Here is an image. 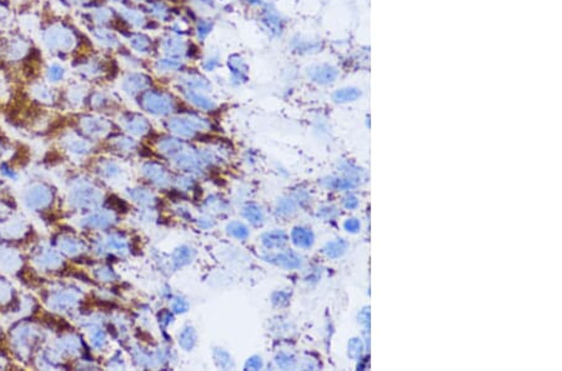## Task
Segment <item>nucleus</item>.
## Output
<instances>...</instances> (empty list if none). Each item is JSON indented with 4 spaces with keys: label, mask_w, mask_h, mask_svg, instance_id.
Masks as SVG:
<instances>
[{
    "label": "nucleus",
    "mask_w": 562,
    "mask_h": 371,
    "mask_svg": "<svg viewBox=\"0 0 562 371\" xmlns=\"http://www.w3.org/2000/svg\"><path fill=\"white\" fill-rule=\"evenodd\" d=\"M38 32L43 52L62 63L93 52L86 50L91 48L89 39L69 19L54 13L47 4L42 6L39 13Z\"/></svg>",
    "instance_id": "nucleus-1"
},
{
    "label": "nucleus",
    "mask_w": 562,
    "mask_h": 371,
    "mask_svg": "<svg viewBox=\"0 0 562 371\" xmlns=\"http://www.w3.org/2000/svg\"><path fill=\"white\" fill-rule=\"evenodd\" d=\"M70 63L72 69L85 80L113 79L119 70L116 59L111 55L95 53L94 50L80 55Z\"/></svg>",
    "instance_id": "nucleus-2"
},
{
    "label": "nucleus",
    "mask_w": 562,
    "mask_h": 371,
    "mask_svg": "<svg viewBox=\"0 0 562 371\" xmlns=\"http://www.w3.org/2000/svg\"><path fill=\"white\" fill-rule=\"evenodd\" d=\"M139 105L152 115H169L175 109V101L168 93L155 89H147L139 96Z\"/></svg>",
    "instance_id": "nucleus-3"
},
{
    "label": "nucleus",
    "mask_w": 562,
    "mask_h": 371,
    "mask_svg": "<svg viewBox=\"0 0 562 371\" xmlns=\"http://www.w3.org/2000/svg\"><path fill=\"white\" fill-rule=\"evenodd\" d=\"M168 127L170 132L176 134L181 138H193L195 134L199 133L201 130H206L209 127V122L198 117H178L170 119L168 122Z\"/></svg>",
    "instance_id": "nucleus-4"
},
{
    "label": "nucleus",
    "mask_w": 562,
    "mask_h": 371,
    "mask_svg": "<svg viewBox=\"0 0 562 371\" xmlns=\"http://www.w3.org/2000/svg\"><path fill=\"white\" fill-rule=\"evenodd\" d=\"M85 25H86V29H88L93 42H96L101 48L106 49L109 52L111 50L119 52L123 48L121 37L114 29L100 27V25H95L91 23H85Z\"/></svg>",
    "instance_id": "nucleus-5"
},
{
    "label": "nucleus",
    "mask_w": 562,
    "mask_h": 371,
    "mask_svg": "<svg viewBox=\"0 0 562 371\" xmlns=\"http://www.w3.org/2000/svg\"><path fill=\"white\" fill-rule=\"evenodd\" d=\"M306 75L311 83L320 86H330L335 84L339 76H340V69L337 65L331 63H316L310 65L306 69Z\"/></svg>",
    "instance_id": "nucleus-6"
},
{
    "label": "nucleus",
    "mask_w": 562,
    "mask_h": 371,
    "mask_svg": "<svg viewBox=\"0 0 562 371\" xmlns=\"http://www.w3.org/2000/svg\"><path fill=\"white\" fill-rule=\"evenodd\" d=\"M121 91L129 96H139L150 89L152 78L142 72L129 70L121 79Z\"/></svg>",
    "instance_id": "nucleus-7"
},
{
    "label": "nucleus",
    "mask_w": 562,
    "mask_h": 371,
    "mask_svg": "<svg viewBox=\"0 0 562 371\" xmlns=\"http://www.w3.org/2000/svg\"><path fill=\"white\" fill-rule=\"evenodd\" d=\"M118 13L120 16L121 21L125 24L128 29H145L149 25V19H147V13L133 6L132 4H124L120 6L118 9Z\"/></svg>",
    "instance_id": "nucleus-8"
},
{
    "label": "nucleus",
    "mask_w": 562,
    "mask_h": 371,
    "mask_svg": "<svg viewBox=\"0 0 562 371\" xmlns=\"http://www.w3.org/2000/svg\"><path fill=\"white\" fill-rule=\"evenodd\" d=\"M119 35L123 40H125L126 44L129 45V48L132 49V52L134 53L140 54V55L152 53V39L147 37V34L126 29V30L119 33Z\"/></svg>",
    "instance_id": "nucleus-9"
},
{
    "label": "nucleus",
    "mask_w": 562,
    "mask_h": 371,
    "mask_svg": "<svg viewBox=\"0 0 562 371\" xmlns=\"http://www.w3.org/2000/svg\"><path fill=\"white\" fill-rule=\"evenodd\" d=\"M162 49L164 54L170 58L183 59L184 57H191V44L185 42L181 38H165L162 42Z\"/></svg>",
    "instance_id": "nucleus-10"
},
{
    "label": "nucleus",
    "mask_w": 562,
    "mask_h": 371,
    "mask_svg": "<svg viewBox=\"0 0 562 371\" xmlns=\"http://www.w3.org/2000/svg\"><path fill=\"white\" fill-rule=\"evenodd\" d=\"M264 259L268 263H271L274 266L284 268L288 270L299 269L303 266V258L295 251H281L276 254L266 255Z\"/></svg>",
    "instance_id": "nucleus-11"
},
{
    "label": "nucleus",
    "mask_w": 562,
    "mask_h": 371,
    "mask_svg": "<svg viewBox=\"0 0 562 371\" xmlns=\"http://www.w3.org/2000/svg\"><path fill=\"white\" fill-rule=\"evenodd\" d=\"M290 47H291V50L298 55H313V54L321 52L322 44L319 39H313V38L304 37L299 34L291 39Z\"/></svg>",
    "instance_id": "nucleus-12"
},
{
    "label": "nucleus",
    "mask_w": 562,
    "mask_h": 371,
    "mask_svg": "<svg viewBox=\"0 0 562 371\" xmlns=\"http://www.w3.org/2000/svg\"><path fill=\"white\" fill-rule=\"evenodd\" d=\"M16 28V9L11 0H0V37Z\"/></svg>",
    "instance_id": "nucleus-13"
},
{
    "label": "nucleus",
    "mask_w": 562,
    "mask_h": 371,
    "mask_svg": "<svg viewBox=\"0 0 562 371\" xmlns=\"http://www.w3.org/2000/svg\"><path fill=\"white\" fill-rule=\"evenodd\" d=\"M364 96V91L356 85L342 86L331 94V99L337 104H352L360 101Z\"/></svg>",
    "instance_id": "nucleus-14"
},
{
    "label": "nucleus",
    "mask_w": 562,
    "mask_h": 371,
    "mask_svg": "<svg viewBox=\"0 0 562 371\" xmlns=\"http://www.w3.org/2000/svg\"><path fill=\"white\" fill-rule=\"evenodd\" d=\"M80 127L85 134L95 137V135H103L106 132H109L111 127V122L106 119L99 117H84L80 119Z\"/></svg>",
    "instance_id": "nucleus-15"
},
{
    "label": "nucleus",
    "mask_w": 562,
    "mask_h": 371,
    "mask_svg": "<svg viewBox=\"0 0 562 371\" xmlns=\"http://www.w3.org/2000/svg\"><path fill=\"white\" fill-rule=\"evenodd\" d=\"M123 122L126 130L134 135H145L150 130V124L145 118L135 113H126L123 115Z\"/></svg>",
    "instance_id": "nucleus-16"
},
{
    "label": "nucleus",
    "mask_w": 562,
    "mask_h": 371,
    "mask_svg": "<svg viewBox=\"0 0 562 371\" xmlns=\"http://www.w3.org/2000/svg\"><path fill=\"white\" fill-rule=\"evenodd\" d=\"M67 70L68 69L64 67V64L59 60L47 62L45 68H44V73H43V79L49 84H58L65 79Z\"/></svg>",
    "instance_id": "nucleus-17"
},
{
    "label": "nucleus",
    "mask_w": 562,
    "mask_h": 371,
    "mask_svg": "<svg viewBox=\"0 0 562 371\" xmlns=\"http://www.w3.org/2000/svg\"><path fill=\"white\" fill-rule=\"evenodd\" d=\"M290 236L295 246L299 249H310L315 243V235L313 230L305 227H295Z\"/></svg>",
    "instance_id": "nucleus-18"
},
{
    "label": "nucleus",
    "mask_w": 562,
    "mask_h": 371,
    "mask_svg": "<svg viewBox=\"0 0 562 371\" xmlns=\"http://www.w3.org/2000/svg\"><path fill=\"white\" fill-rule=\"evenodd\" d=\"M99 193L91 188H80L74 191L73 194V202L79 207H94L99 202Z\"/></svg>",
    "instance_id": "nucleus-19"
},
{
    "label": "nucleus",
    "mask_w": 562,
    "mask_h": 371,
    "mask_svg": "<svg viewBox=\"0 0 562 371\" xmlns=\"http://www.w3.org/2000/svg\"><path fill=\"white\" fill-rule=\"evenodd\" d=\"M185 99L191 103L193 105L203 109V110H213L215 108V103L211 101L209 96H206L203 91H193V89H185L183 91Z\"/></svg>",
    "instance_id": "nucleus-20"
},
{
    "label": "nucleus",
    "mask_w": 562,
    "mask_h": 371,
    "mask_svg": "<svg viewBox=\"0 0 562 371\" xmlns=\"http://www.w3.org/2000/svg\"><path fill=\"white\" fill-rule=\"evenodd\" d=\"M321 183L325 188L334 191H350L359 186L356 181H352L347 176H329Z\"/></svg>",
    "instance_id": "nucleus-21"
},
{
    "label": "nucleus",
    "mask_w": 562,
    "mask_h": 371,
    "mask_svg": "<svg viewBox=\"0 0 562 371\" xmlns=\"http://www.w3.org/2000/svg\"><path fill=\"white\" fill-rule=\"evenodd\" d=\"M180 84L183 85L185 89H193V91H206L210 88L209 81L199 73H186L180 78Z\"/></svg>",
    "instance_id": "nucleus-22"
},
{
    "label": "nucleus",
    "mask_w": 562,
    "mask_h": 371,
    "mask_svg": "<svg viewBox=\"0 0 562 371\" xmlns=\"http://www.w3.org/2000/svg\"><path fill=\"white\" fill-rule=\"evenodd\" d=\"M347 249L349 244L345 239H334L324 245L322 253L329 259H339L347 254Z\"/></svg>",
    "instance_id": "nucleus-23"
},
{
    "label": "nucleus",
    "mask_w": 562,
    "mask_h": 371,
    "mask_svg": "<svg viewBox=\"0 0 562 371\" xmlns=\"http://www.w3.org/2000/svg\"><path fill=\"white\" fill-rule=\"evenodd\" d=\"M263 23L265 28L273 35H281V33L284 32L285 21H283V18L280 16V14L275 11L269 9V11H265V14L263 16Z\"/></svg>",
    "instance_id": "nucleus-24"
},
{
    "label": "nucleus",
    "mask_w": 562,
    "mask_h": 371,
    "mask_svg": "<svg viewBox=\"0 0 562 371\" xmlns=\"http://www.w3.org/2000/svg\"><path fill=\"white\" fill-rule=\"evenodd\" d=\"M262 240H263V244L268 249H281V248H284L285 245L288 244L289 238L283 230H274V232L264 234Z\"/></svg>",
    "instance_id": "nucleus-25"
},
{
    "label": "nucleus",
    "mask_w": 562,
    "mask_h": 371,
    "mask_svg": "<svg viewBox=\"0 0 562 371\" xmlns=\"http://www.w3.org/2000/svg\"><path fill=\"white\" fill-rule=\"evenodd\" d=\"M144 174L150 181H154L155 184H158V186H167L168 184V173L162 165L149 163V164L144 166Z\"/></svg>",
    "instance_id": "nucleus-26"
},
{
    "label": "nucleus",
    "mask_w": 562,
    "mask_h": 371,
    "mask_svg": "<svg viewBox=\"0 0 562 371\" xmlns=\"http://www.w3.org/2000/svg\"><path fill=\"white\" fill-rule=\"evenodd\" d=\"M340 169H342V173L344 174V176H347V178L352 179V181H356L359 186H360V183L365 181L366 176H366V171H365L363 168L357 166L356 164H354L352 161H342V164H340Z\"/></svg>",
    "instance_id": "nucleus-27"
},
{
    "label": "nucleus",
    "mask_w": 562,
    "mask_h": 371,
    "mask_svg": "<svg viewBox=\"0 0 562 371\" xmlns=\"http://www.w3.org/2000/svg\"><path fill=\"white\" fill-rule=\"evenodd\" d=\"M368 350L365 340L363 338H360V336L352 338L347 343V356L352 360H360Z\"/></svg>",
    "instance_id": "nucleus-28"
},
{
    "label": "nucleus",
    "mask_w": 562,
    "mask_h": 371,
    "mask_svg": "<svg viewBox=\"0 0 562 371\" xmlns=\"http://www.w3.org/2000/svg\"><path fill=\"white\" fill-rule=\"evenodd\" d=\"M183 67L184 65H183L181 59L170 58V57L158 59L154 64V68L155 70H158L159 73H174V72L183 69Z\"/></svg>",
    "instance_id": "nucleus-29"
},
{
    "label": "nucleus",
    "mask_w": 562,
    "mask_h": 371,
    "mask_svg": "<svg viewBox=\"0 0 562 371\" xmlns=\"http://www.w3.org/2000/svg\"><path fill=\"white\" fill-rule=\"evenodd\" d=\"M147 11L158 21H165L170 16V9L160 0H147Z\"/></svg>",
    "instance_id": "nucleus-30"
},
{
    "label": "nucleus",
    "mask_w": 562,
    "mask_h": 371,
    "mask_svg": "<svg viewBox=\"0 0 562 371\" xmlns=\"http://www.w3.org/2000/svg\"><path fill=\"white\" fill-rule=\"evenodd\" d=\"M49 191L47 189H43L40 186H38V188H34L30 193H29V195H28V204L30 205V207H43V205H45L47 202H49Z\"/></svg>",
    "instance_id": "nucleus-31"
},
{
    "label": "nucleus",
    "mask_w": 562,
    "mask_h": 371,
    "mask_svg": "<svg viewBox=\"0 0 562 371\" xmlns=\"http://www.w3.org/2000/svg\"><path fill=\"white\" fill-rule=\"evenodd\" d=\"M229 68L232 70L234 78L240 80L247 79V65L240 57L234 55L229 59Z\"/></svg>",
    "instance_id": "nucleus-32"
},
{
    "label": "nucleus",
    "mask_w": 562,
    "mask_h": 371,
    "mask_svg": "<svg viewBox=\"0 0 562 371\" xmlns=\"http://www.w3.org/2000/svg\"><path fill=\"white\" fill-rule=\"evenodd\" d=\"M160 150L165 153V154L170 155V156H176L184 150V144L175 139H165L162 143L159 144Z\"/></svg>",
    "instance_id": "nucleus-33"
},
{
    "label": "nucleus",
    "mask_w": 562,
    "mask_h": 371,
    "mask_svg": "<svg viewBox=\"0 0 562 371\" xmlns=\"http://www.w3.org/2000/svg\"><path fill=\"white\" fill-rule=\"evenodd\" d=\"M59 3L68 9H89L91 6H98L101 0H58Z\"/></svg>",
    "instance_id": "nucleus-34"
},
{
    "label": "nucleus",
    "mask_w": 562,
    "mask_h": 371,
    "mask_svg": "<svg viewBox=\"0 0 562 371\" xmlns=\"http://www.w3.org/2000/svg\"><path fill=\"white\" fill-rule=\"evenodd\" d=\"M111 224V217L106 212L95 214L93 217H88L84 222V225L90 228H106Z\"/></svg>",
    "instance_id": "nucleus-35"
},
{
    "label": "nucleus",
    "mask_w": 562,
    "mask_h": 371,
    "mask_svg": "<svg viewBox=\"0 0 562 371\" xmlns=\"http://www.w3.org/2000/svg\"><path fill=\"white\" fill-rule=\"evenodd\" d=\"M195 343H196V333L193 328H185L181 334L179 336V344L184 349V350H190L194 348Z\"/></svg>",
    "instance_id": "nucleus-36"
},
{
    "label": "nucleus",
    "mask_w": 562,
    "mask_h": 371,
    "mask_svg": "<svg viewBox=\"0 0 562 371\" xmlns=\"http://www.w3.org/2000/svg\"><path fill=\"white\" fill-rule=\"evenodd\" d=\"M244 215L252 224H262L264 220V214L262 207L257 204H249L244 207Z\"/></svg>",
    "instance_id": "nucleus-37"
},
{
    "label": "nucleus",
    "mask_w": 562,
    "mask_h": 371,
    "mask_svg": "<svg viewBox=\"0 0 562 371\" xmlns=\"http://www.w3.org/2000/svg\"><path fill=\"white\" fill-rule=\"evenodd\" d=\"M191 259H193V251H191L190 248H186V246L179 248L175 251V254H174V263H175L176 268H181V266L189 264Z\"/></svg>",
    "instance_id": "nucleus-38"
},
{
    "label": "nucleus",
    "mask_w": 562,
    "mask_h": 371,
    "mask_svg": "<svg viewBox=\"0 0 562 371\" xmlns=\"http://www.w3.org/2000/svg\"><path fill=\"white\" fill-rule=\"evenodd\" d=\"M65 145H67V148L70 149L74 153H79V154H84L89 150L88 143L83 139L78 138V137H72V138L69 137L65 140Z\"/></svg>",
    "instance_id": "nucleus-39"
},
{
    "label": "nucleus",
    "mask_w": 562,
    "mask_h": 371,
    "mask_svg": "<svg viewBox=\"0 0 562 371\" xmlns=\"http://www.w3.org/2000/svg\"><path fill=\"white\" fill-rule=\"evenodd\" d=\"M278 212L281 215H293L296 212V202L291 198H284L278 204Z\"/></svg>",
    "instance_id": "nucleus-40"
},
{
    "label": "nucleus",
    "mask_w": 562,
    "mask_h": 371,
    "mask_svg": "<svg viewBox=\"0 0 562 371\" xmlns=\"http://www.w3.org/2000/svg\"><path fill=\"white\" fill-rule=\"evenodd\" d=\"M276 364L279 367H281L284 370H289V369H294L296 366V359L294 356L286 354V353H280L276 356Z\"/></svg>",
    "instance_id": "nucleus-41"
},
{
    "label": "nucleus",
    "mask_w": 562,
    "mask_h": 371,
    "mask_svg": "<svg viewBox=\"0 0 562 371\" xmlns=\"http://www.w3.org/2000/svg\"><path fill=\"white\" fill-rule=\"evenodd\" d=\"M227 232H229V234H232V236L242 239V240L249 236V230H247V227H245L244 224L237 223V222L229 224V225H227Z\"/></svg>",
    "instance_id": "nucleus-42"
},
{
    "label": "nucleus",
    "mask_w": 562,
    "mask_h": 371,
    "mask_svg": "<svg viewBox=\"0 0 562 371\" xmlns=\"http://www.w3.org/2000/svg\"><path fill=\"white\" fill-rule=\"evenodd\" d=\"M342 227H344V230H345L347 233L352 234V235H355V234H359L361 232V222H360L359 217H347V220L342 224Z\"/></svg>",
    "instance_id": "nucleus-43"
},
{
    "label": "nucleus",
    "mask_w": 562,
    "mask_h": 371,
    "mask_svg": "<svg viewBox=\"0 0 562 371\" xmlns=\"http://www.w3.org/2000/svg\"><path fill=\"white\" fill-rule=\"evenodd\" d=\"M371 309L370 307H364L359 314H357V323L363 326L364 330L370 331V325H371Z\"/></svg>",
    "instance_id": "nucleus-44"
},
{
    "label": "nucleus",
    "mask_w": 562,
    "mask_h": 371,
    "mask_svg": "<svg viewBox=\"0 0 562 371\" xmlns=\"http://www.w3.org/2000/svg\"><path fill=\"white\" fill-rule=\"evenodd\" d=\"M340 214L339 209L334 205H324V207H319L317 212V217L324 219V220H332L335 219Z\"/></svg>",
    "instance_id": "nucleus-45"
},
{
    "label": "nucleus",
    "mask_w": 562,
    "mask_h": 371,
    "mask_svg": "<svg viewBox=\"0 0 562 371\" xmlns=\"http://www.w3.org/2000/svg\"><path fill=\"white\" fill-rule=\"evenodd\" d=\"M130 195H132L134 200H137V202H142V204H152L154 202V196L149 191L144 190V189H137V190L130 191Z\"/></svg>",
    "instance_id": "nucleus-46"
},
{
    "label": "nucleus",
    "mask_w": 562,
    "mask_h": 371,
    "mask_svg": "<svg viewBox=\"0 0 562 371\" xmlns=\"http://www.w3.org/2000/svg\"><path fill=\"white\" fill-rule=\"evenodd\" d=\"M342 207L347 210H356L357 207H360V198L354 193H347L342 199Z\"/></svg>",
    "instance_id": "nucleus-47"
},
{
    "label": "nucleus",
    "mask_w": 562,
    "mask_h": 371,
    "mask_svg": "<svg viewBox=\"0 0 562 371\" xmlns=\"http://www.w3.org/2000/svg\"><path fill=\"white\" fill-rule=\"evenodd\" d=\"M214 356H215L216 364L223 367V369H227V367L232 366V358L226 351L216 349Z\"/></svg>",
    "instance_id": "nucleus-48"
},
{
    "label": "nucleus",
    "mask_w": 562,
    "mask_h": 371,
    "mask_svg": "<svg viewBox=\"0 0 562 371\" xmlns=\"http://www.w3.org/2000/svg\"><path fill=\"white\" fill-rule=\"evenodd\" d=\"M108 204H109V207H111V209H114L116 212H126V210H128L126 202H123L121 199H119V198L116 195L109 196Z\"/></svg>",
    "instance_id": "nucleus-49"
},
{
    "label": "nucleus",
    "mask_w": 562,
    "mask_h": 371,
    "mask_svg": "<svg viewBox=\"0 0 562 371\" xmlns=\"http://www.w3.org/2000/svg\"><path fill=\"white\" fill-rule=\"evenodd\" d=\"M196 29H198V35H199V38L204 39V38L211 32V24L209 21H200L199 23H198V28H196Z\"/></svg>",
    "instance_id": "nucleus-50"
},
{
    "label": "nucleus",
    "mask_w": 562,
    "mask_h": 371,
    "mask_svg": "<svg viewBox=\"0 0 562 371\" xmlns=\"http://www.w3.org/2000/svg\"><path fill=\"white\" fill-rule=\"evenodd\" d=\"M188 309V302L183 297H176L173 304V310L175 313H185Z\"/></svg>",
    "instance_id": "nucleus-51"
},
{
    "label": "nucleus",
    "mask_w": 562,
    "mask_h": 371,
    "mask_svg": "<svg viewBox=\"0 0 562 371\" xmlns=\"http://www.w3.org/2000/svg\"><path fill=\"white\" fill-rule=\"evenodd\" d=\"M245 367H247V369H250V370H259V369L263 367V361H262V359H260L259 356H252V358H250V359L247 360Z\"/></svg>",
    "instance_id": "nucleus-52"
},
{
    "label": "nucleus",
    "mask_w": 562,
    "mask_h": 371,
    "mask_svg": "<svg viewBox=\"0 0 562 371\" xmlns=\"http://www.w3.org/2000/svg\"><path fill=\"white\" fill-rule=\"evenodd\" d=\"M27 161H28L27 150H21V149H19V150L16 152V156L13 158V163H14V164L23 165V164H26Z\"/></svg>",
    "instance_id": "nucleus-53"
},
{
    "label": "nucleus",
    "mask_w": 562,
    "mask_h": 371,
    "mask_svg": "<svg viewBox=\"0 0 562 371\" xmlns=\"http://www.w3.org/2000/svg\"><path fill=\"white\" fill-rule=\"evenodd\" d=\"M275 297H273L274 302L276 304V305H280V307H284V305H288V302H289V295L286 294V292H276V294H274Z\"/></svg>",
    "instance_id": "nucleus-54"
},
{
    "label": "nucleus",
    "mask_w": 562,
    "mask_h": 371,
    "mask_svg": "<svg viewBox=\"0 0 562 371\" xmlns=\"http://www.w3.org/2000/svg\"><path fill=\"white\" fill-rule=\"evenodd\" d=\"M219 60L218 58H214V57H210V58H206V62L203 64V67H204V69L208 70V72H213V70H215L218 67H219Z\"/></svg>",
    "instance_id": "nucleus-55"
},
{
    "label": "nucleus",
    "mask_w": 562,
    "mask_h": 371,
    "mask_svg": "<svg viewBox=\"0 0 562 371\" xmlns=\"http://www.w3.org/2000/svg\"><path fill=\"white\" fill-rule=\"evenodd\" d=\"M93 344H94L95 348H103L104 346V344H106V336L101 331L95 333L94 336H93Z\"/></svg>",
    "instance_id": "nucleus-56"
},
{
    "label": "nucleus",
    "mask_w": 562,
    "mask_h": 371,
    "mask_svg": "<svg viewBox=\"0 0 562 371\" xmlns=\"http://www.w3.org/2000/svg\"><path fill=\"white\" fill-rule=\"evenodd\" d=\"M109 245H111V248H116L118 250H124L126 248L125 243L120 239H111Z\"/></svg>",
    "instance_id": "nucleus-57"
},
{
    "label": "nucleus",
    "mask_w": 562,
    "mask_h": 371,
    "mask_svg": "<svg viewBox=\"0 0 562 371\" xmlns=\"http://www.w3.org/2000/svg\"><path fill=\"white\" fill-rule=\"evenodd\" d=\"M160 323L163 324L164 326H167L170 321H172V319H173V315L169 313V312H163V313L160 314Z\"/></svg>",
    "instance_id": "nucleus-58"
},
{
    "label": "nucleus",
    "mask_w": 562,
    "mask_h": 371,
    "mask_svg": "<svg viewBox=\"0 0 562 371\" xmlns=\"http://www.w3.org/2000/svg\"><path fill=\"white\" fill-rule=\"evenodd\" d=\"M67 243H68V244L64 245V249L67 250V251H69V253H70V251H72V253H74V251H78V248H79L78 243H75L74 240H68Z\"/></svg>",
    "instance_id": "nucleus-59"
},
{
    "label": "nucleus",
    "mask_w": 562,
    "mask_h": 371,
    "mask_svg": "<svg viewBox=\"0 0 562 371\" xmlns=\"http://www.w3.org/2000/svg\"><path fill=\"white\" fill-rule=\"evenodd\" d=\"M104 170H106V176H116V173L119 171V169L114 164H106Z\"/></svg>",
    "instance_id": "nucleus-60"
},
{
    "label": "nucleus",
    "mask_w": 562,
    "mask_h": 371,
    "mask_svg": "<svg viewBox=\"0 0 562 371\" xmlns=\"http://www.w3.org/2000/svg\"><path fill=\"white\" fill-rule=\"evenodd\" d=\"M103 1H106V3H109V4H114V6H124V4H128V0H103Z\"/></svg>",
    "instance_id": "nucleus-61"
},
{
    "label": "nucleus",
    "mask_w": 562,
    "mask_h": 371,
    "mask_svg": "<svg viewBox=\"0 0 562 371\" xmlns=\"http://www.w3.org/2000/svg\"><path fill=\"white\" fill-rule=\"evenodd\" d=\"M130 1H134V3H142V1H147V0H130Z\"/></svg>",
    "instance_id": "nucleus-62"
}]
</instances>
